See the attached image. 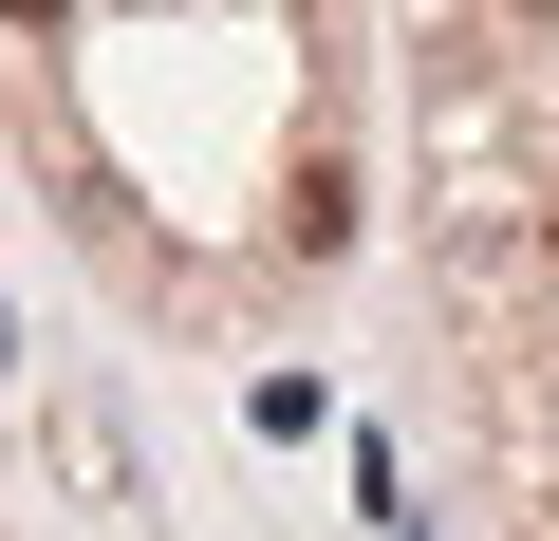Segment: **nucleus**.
Wrapping results in <instances>:
<instances>
[{
    "label": "nucleus",
    "instance_id": "nucleus-1",
    "mask_svg": "<svg viewBox=\"0 0 559 541\" xmlns=\"http://www.w3.org/2000/svg\"><path fill=\"white\" fill-rule=\"evenodd\" d=\"M0 20H57V0H0Z\"/></svg>",
    "mask_w": 559,
    "mask_h": 541
}]
</instances>
